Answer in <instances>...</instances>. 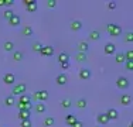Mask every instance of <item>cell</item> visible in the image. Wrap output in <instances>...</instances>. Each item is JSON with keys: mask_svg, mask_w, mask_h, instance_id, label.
I'll use <instances>...</instances> for the list:
<instances>
[{"mask_svg": "<svg viewBox=\"0 0 133 127\" xmlns=\"http://www.w3.org/2000/svg\"><path fill=\"white\" fill-rule=\"evenodd\" d=\"M106 30H108V33H109V36H112V37H118V36L122 34V27L118 25V24H115V23L108 24Z\"/></svg>", "mask_w": 133, "mask_h": 127, "instance_id": "obj_1", "label": "cell"}, {"mask_svg": "<svg viewBox=\"0 0 133 127\" xmlns=\"http://www.w3.org/2000/svg\"><path fill=\"white\" fill-rule=\"evenodd\" d=\"M26 85L24 83H18L16 85V86L13 88V90H11V96H21V95H24V92H26Z\"/></svg>", "mask_w": 133, "mask_h": 127, "instance_id": "obj_2", "label": "cell"}, {"mask_svg": "<svg viewBox=\"0 0 133 127\" xmlns=\"http://www.w3.org/2000/svg\"><path fill=\"white\" fill-rule=\"evenodd\" d=\"M116 86H118L119 89L129 88V79L125 78V76H120V78H118V81H116Z\"/></svg>", "mask_w": 133, "mask_h": 127, "instance_id": "obj_3", "label": "cell"}, {"mask_svg": "<svg viewBox=\"0 0 133 127\" xmlns=\"http://www.w3.org/2000/svg\"><path fill=\"white\" fill-rule=\"evenodd\" d=\"M48 90H40V92H37L36 95H34V97H36L37 100H40V102H44V100H47L48 99Z\"/></svg>", "mask_w": 133, "mask_h": 127, "instance_id": "obj_4", "label": "cell"}, {"mask_svg": "<svg viewBox=\"0 0 133 127\" xmlns=\"http://www.w3.org/2000/svg\"><path fill=\"white\" fill-rule=\"evenodd\" d=\"M3 82L6 85H13L16 82V76L13 74H10V72H7V74H4V76H3Z\"/></svg>", "mask_w": 133, "mask_h": 127, "instance_id": "obj_5", "label": "cell"}, {"mask_svg": "<svg viewBox=\"0 0 133 127\" xmlns=\"http://www.w3.org/2000/svg\"><path fill=\"white\" fill-rule=\"evenodd\" d=\"M24 3H26L28 11L33 13V11L37 10V2H36V0H24Z\"/></svg>", "mask_w": 133, "mask_h": 127, "instance_id": "obj_6", "label": "cell"}, {"mask_svg": "<svg viewBox=\"0 0 133 127\" xmlns=\"http://www.w3.org/2000/svg\"><path fill=\"white\" fill-rule=\"evenodd\" d=\"M106 116H108V119H109V120H116L119 117V113H118V110H116V109H108Z\"/></svg>", "mask_w": 133, "mask_h": 127, "instance_id": "obj_7", "label": "cell"}, {"mask_svg": "<svg viewBox=\"0 0 133 127\" xmlns=\"http://www.w3.org/2000/svg\"><path fill=\"white\" fill-rule=\"evenodd\" d=\"M79 78L82 79V81H88V79L91 78V71L87 68H82L79 71Z\"/></svg>", "mask_w": 133, "mask_h": 127, "instance_id": "obj_8", "label": "cell"}, {"mask_svg": "<svg viewBox=\"0 0 133 127\" xmlns=\"http://www.w3.org/2000/svg\"><path fill=\"white\" fill-rule=\"evenodd\" d=\"M115 52H116V47H115V44L108 43L106 45H105V54H108V55H112V54H115Z\"/></svg>", "mask_w": 133, "mask_h": 127, "instance_id": "obj_9", "label": "cell"}, {"mask_svg": "<svg viewBox=\"0 0 133 127\" xmlns=\"http://www.w3.org/2000/svg\"><path fill=\"white\" fill-rule=\"evenodd\" d=\"M78 50H79V52L87 54V51L89 50V44H88L87 41H79V43H78Z\"/></svg>", "mask_w": 133, "mask_h": 127, "instance_id": "obj_10", "label": "cell"}, {"mask_svg": "<svg viewBox=\"0 0 133 127\" xmlns=\"http://www.w3.org/2000/svg\"><path fill=\"white\" fill-rule=\"evenodd\" d=\"M40 54L41 55H52L54 54V48L51 45H47V47H43V48H41V51H40Z\"/></svg>", "mask_w": 133, "mask_h": 127, "instance_id": "obj_11", "label": "cell"}, {"mask_svg": "<svg viewBox=\"0 0 133 127\" xmlns=\"http://www.w3.org/2000/svg\"><path fill=\"white\" fill-rule=\"evenodd\" d=\"M55 82H57V85H65L66 82H68V78H66L65 74H59L55 78Z\"/></svg>", "mask_w": 133, "mask_h": 127, "instance_id": "obj_12", "label": "cell"}, {"mask_svg": "<svg viewBox=\"0 0 133 127\" xmlns=\"http://www.w3.org/2000/svg\"><path fill=\"white\" fill-rule=\"evenodd\" d=\"M30 110H20L18 112V119L23 122V120H30Z\"/></svg>", "mask_w": 133, "mask_h": 127, "instance_id": "obj_13", "label": "cell"}, {"mask_svg": "<svg viewBox=\"0 0 133 127\" xmlns=\"http://www.w3.org/2000/svg\"><path fill=\"white\" fill-rule=\"evenodd\" d=\"M96 120H98V123H99V124H106V123L109 122L106 113H99V114L96 116Z\"/></svg>", "mask_w": 133, "mask_h": 127, "instance_id": "obj_14", "label": "cell"}, {"mask_svg": "<svg viewBox=\"0 0 133 127\" xmlns=\"http://www.w3.org/2000/svg\"><path fill=\"white\" fill-rule=\"evenodd\" d=\"M130 102H132V97H130V95H128V93H123L122 96H120V103H122V104H125V106H128V104H130Z\"/></svg>", "mask_w": 133, "mask_h": 127, "instance_id": "obj_15", "label": "cell"}, {"mask_svg": "<svg viewBox=\"0 0 133 127\" xmlns=\"http://www.w3.org/2000/svg\"><path fill=\"white\" fill-rule=\"evenodd\" d=\"M75 122H77V116H75V114H66V117H65V123H66V124L72 126Z\"/></svg>", "mask_w": 133, "mask_h": 127, "instance_id": "obj_16", "label": "cell"}, {"mask_svg": "<svg viewBox=\"0 0 133 127\" xmlns=\"http://www.w3.org/2000/svg\"><path fill=\"white\" fill-rule=\"evenodd\" d=\"M82 28V23L79 20H75V21H72L71 23V30L72 31H79Z\"/></svg>", "mask_w": 133, "mask_h": 127, "instance_id": "obj_17", "label": "cell"}, {"mask_svg": "<svg viewBox=\"0 0 133 127\" xmlns=\"http://www.w3.org/2000/svg\"><path fill=\"white\" fill-rule=\"evenodd\" d=\"M9 24L10 25H18L20 24V17H18L17 14H13V17L9 20Z\"/></svg>", "mask_w": 133, "mask_h": 127, "instance_id": "obj_18", "label": "cell"}, {"mask_svg": "<svg viewBox=\"0 0 133 127\" xmlns=\"http://www.w3.org/2000/svg\"><path fill=\"white\" fill-rule=\"evenodd\" d=\"M17 106L20 110H30L33 107V103H18L17 102Z\"/></svg>", "mask_w": 133, "mask_h": 127, "instance_id": "obj_19", "label": "cell"}, {"mask_svg": "<svg viewBox=\"0 0 133 127\" xmlns=\"http://www.w3.org/2000/svg\"><path fill=\"white\" fill-rule=\"evenodd\" d=\"M68 59H69V57H68V54H66V52H61V54L58 55V62H59V64L68 62Z\"/></svg>", "mask_w": 133, "mask_h": 127, "instance_id": "obj_20", "label": "cell"}, {"mask_svg": "<svg viewBox=\"0 0 133 127\" xmlns=\"http://www.w3.org/2000/svg\"><path fill=\"white\" fill-rule=\"evenodd\" d=\"M18 103H31V99H30V96L28 95H21L20 97H18Z\"/></svg>", "mask_w": 133, "mask_h": 127, "instance_id": "obj_21", "label": "cell"}, {"mask_svg": "<svg viewBox=\"0 0 133 127\" xmlns=\"http://www.w3.org/2000/svg\"><path fill=\"white\" fill-rule=\"evenodd\" d=\"M23 36H27V37L33 36V28H31L30 25H26V27L23 28Z\"/></svg>", "mask_w": 133, "mask_h": 127, "instance_id": "obj_22", "label": "cell"}, {"mask_svg": "<svg viewBox=\"0 0 133 127\" xmlns=\"http://www.w3.org/2000/svg\"><path fill=\"white\" fill-rule=\"evenodd\" d=\"M4 103L7 104V106H13V104H16V99H14V96H11V95H10V96H7V97L4 99Z\"/></svg>", "mask_w": 133, "mask_h": 127, "instance_id": "obj_23", "label": "cell"}, {"mask_svg": "<svg viewBox=\"0 0 133 127\" xmlns=\"http://www.w3.org/2000/svg\"><path fill=\"white\" fill-rule=\"evenodd\" d=\"M45 109H47V107H45V104H44V103H37L36 104V112L37 113H44V112H45Z\"/></svg>", "mask_w": 133, "mask_h": 127, "instance_id": "obj_24", "label": "cell"}, {"mask_svg": "<svg viewBox=\"0 0 133 127\" xmlns=\"http://www.w3.org/2000/svg\"><path fill=\"white\" fill-rule=\"evenodd\" d=\"M54 123H55L54 117H45V120H44V126L45 127H51V126H54Z\"/></svg>", "mask_w": 133, "mask_h": 127, "instance_id": "obj_25", "label": "cell"}, {"mask_svg": "<svg viewBox=\"0 0 133 127\" xmlns=\"http://www.w3.org/2000/svg\"><path fill=\"white\" fill-rule=\"evenodd\" d=\"M115 61H116V64H123V62L126 61V59H125V55H123L122 52L116 54V58H115Z\"/></svg>", "mask_w": 133, "mask_h": 127, "instance_id": "obj_26", "label": "cell"}, {"mask_svg": "<svg viewBox=\"0 0 133 127\" xmlns=\"http://www.w3.org/2000/svg\"><path fill=\"white\" fill-rule=\"evenodd\" d=\"M89 38H91V40H94V41H96V40H99V38H101V34L98 33V31H91Z\"/></svg>", "mask_w": 133, "mask_h": 127, "instance_id": "obj_27", "label": "cell"}, {"mask_svg": "<svg viewBox=\"0 0 133 127\" xmlns=\"http://www.w3.org/2000/svg\"><path fill=\"white\" fill-rule=\"evenodd\" d=\"M13 48H14V44L11 43V41H6L4 43V50L6 51H13Z\"/></svg>", "mask_w": 133, "mask_h": 127, "instance_id": "obj_28", "label": "cell"}, {"mask_svg": "<svg viewBox=\"0 0 133 127\" xmlns=\"http://www.w3.org/2000/svg\"><path fill=\"white\" fill-rule=\"evenodd\" d=\"M75 59H77V61H85V59H87V54L78 52L77 55H75Z\"/></svg>", "mask_w": 133, "mask_h": 127, "instance_id": "obj_29", "label": "cell"}, {"mask_svg": "<svg viewBox=\"0 0 133 127\" xmlns=\"http://www.w3.org/2000/svg\"><path fill=\"white\" fill-rule=\"evenodd\" d=\"M123 55H125V59H126V61H133V51H132V50H129L128 52L123 54Z\"/></svg>", "mask_w": 133, "mask_h": 127, "instance_id": "obj_30", "label": "cell"}, {"mask_svg": "<svg viewBox=\"0 0 133 127\" xmlns=\"http://www.w3.org/2000/svg\"><path fill=\"white\" fill-rule=\"evenodd\" d=\"M13 58H14V61H21V59H23V54H21L20 51H16L13 54Z\"/></svg>", "mask_w": 133, "mask_h": 127, "instance_id": "obj_31", "label": "cell"}, {"mask_svg": "<svg viewBox=\"0 0 133 127\" xmlns=\"http://www.w3.org/2000/svg\"><path fill=\"white\" fill-rule=\"evenodd\" d=\"M61 104H62V107H64V109H68V107H71L72 102L69 100V99H64V100L61 102Z\"/></svg>", "mask_w": 133, "mask_h": 127, "instance_id": "obj_32", "label": "cell"}, {"mask_svg": "<svg viewBox=\"0 0 133 127\" xmlns=\"http://www.w3.org/2000/svg\"><path fill=\"white\" fill-rule=\"evenodd\" d=\"M77 106L79 107V109H84V107H87V100L85 99H79L77 102Z\"/></svg>", "mask_w": 133, "mask_h": 127, "instance_id": "obj_33", "label": "cell"}, {"mask_svg": "<svg viewBox=\"0 0 133 127\" xmlns=\"http://www.w3.org/2000/svg\"><path fill=\"white\" fill-rule=\"evenodd\" d=\"M13 14H14L13 10H10V9H9V10L4 11V18H6V20H10V18L13 17Z\"/></svg>", "mask_w": 133, "mask_h": 127, "instance_id": "obj_34", "label": "cell"}, {"mask_svg": "<svg viewBox=\"0 0 133 127\" xmlns=\"http://www.w3.org/2000/svg\"><path fill=\"white\" fill-rule=\"evenodd\" d=\"M41 48H43V45H41L40 43H34V44H33V50L36 51V52H40Z\"/></svg>", "mask_w": 133, "mask_h": 127, "instance_id": "obj_35", "label": "cell"}, {"mask_svg": "<svg viewBox=\"0 0 133 127\" xmlns=\"http://www.w3.org/2000/svg\"><path fill=\"white\" fill-rule=\"evenodd\" d=\"M125 41H126V43H132V41H133V33H128V34H126Z\"/></svg>", "mask_w": 133, "mask_h": 127, "instance_id": "obj_36", "label": "cell"}, {"mask_svg": "<svg viewBox=\"0 0 133 127\" xmlns=\"http://www.w3.org/2000/svg\"><path fill=\"white\" fill-rule=\"evenodd\" d=\"M126 69L133 71V61H126Z\"/></svg>", "mask_w": 133, "mask_h": 127, "instance_id": "obj_37", "label": "cell"}, {"mask_svg": "<svg viewBox=\"0 0 133 127\" xmlns=\"http://www.w3.org/2000/svg\"><path fill=\"white\" fill-rule=\"evenodd\" d=\"M21 127H31V122L30 120H23L21 122Z\"/></svg>", "mask_w": 133, "mask_h": 127, "instance_id": "obj_38", "label": "cell"}, {"mask_svg": "<svg viewBox=\"0 0 133 127\" xmlns=\"http://www.w3.org/2000/svg\"><path fill=\"white\" fill-rule=\"evenodd\" d=\"M47 6H48V7H55V6H57V2H55V0H50V2H47Z\"/></svg>", "mask_w": 133, "mask_h": 127, "instance_id": "obj_39", "label": "cell"}, {"mask_svg": "<svg viewBox=\"0 0 133 127\" xmlns=\"http://www.w3.org/2000/svg\"><path fill=\"white\" fill-rule=\"evenodd\" d=\"M71 127H84V124H82V122H78V120H77V122H75Z\"/></svg>", "mask_w": 133, "mask_h": 127, "instance_id": "obj_40", "label": "cell"}, {"mask_svg": "<svg viewBox=\"0 0 133 127\" xmlns=\"http://www.w3.org/2000/svg\"><path fill=\"white\" fill-rule=\"evenodd\" d=\"M61 65V69H66V68H69V62H62V64H59Z\"/></svg>", "mask_w": 133, "mask_h": 127, "instance_id": "obj_41", "label": "cell"}, {"mask_svg": "<svg viewBox=\"0 0 133 127\" xmlns=\"http://www.w3.org/2000/svg\"><path fill=\"white\" fill-rule=\"evenodd\" d=\"M108 7H109V9H115L116 7V3L115 2H110L109 4H108Z\"/></svg>", "mask_w": 133, "mask_h": 127, "instance_id": "obj_42", "label": "cell"}, {"mask_svg": "<svg viewBox=\"0 0 133 127\" xmlns=\"http://www.w3.org/2000/svg\"><path fill=\"white\" fill-rule=\"evenodd\" d=\"M14 4V0H6V6H13Z\"/></svg>", "mask_w": 133, "mask_h": 127, "instance_id": "obj_43", "label": "cell"}, {"mask_svg": "<svg viewBox=\"0 0 133 127\" xmlns=\"http://www.w3.org/2000/svg\"><path fill=\"white\" fill-rule=\"evenodd\" d=\"M0 6H6V0H0Z\"/></svg>", "mask_w": 133, "mask_h": 127, "instance_id": "obj_44", "label": "cell"}, {"mask_svg": "<svg viewBox=\"0 0 133 127\" xmlns=\"http://www.w3.org/2000/svg\"><path fill=\"white\" fill-rule=\"evenodd\" d=\"M128 127H133V124H132V123H130V124H129V126H128Z\"/></svg>", "mask_w": 133, "mask_h": 127, "instance_id": "obj_45", "label": "cell"}, {"mask_svg": "<svg viewBox=\"0 0 133 127\" xmlns=\"http://www.w3.org/2000/svg\"><path fill=\"white\" fill-rule=\"evenodd\" d=\"M95 127H101V126H95Z\"/></svg>", "mask_w": 133, "mask_h": 127, "instance_id": "obj_46", "label": "cell"}, {"mask_svg": "<svg viewBox=\"0 0 133 127\" xmlns=\"http://www.w3.org/2000/svg\"><path fill=\"white\" fill-rule=\"evenodd\" d=\"M4 127H6V126H4Z\"/></svg>", "mask_w": 133, "mask_h": 127, "instance_id": "obj_47", "label": "cell"}]
</instances>
